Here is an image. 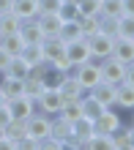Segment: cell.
Returning <instances> with one entry per match:
<instances>
[{"label":"cell","mask_w":134,"mask_h":150,"mask_svg":"<svg viewBox=\"0 0 134 150\" xmlns=\"http://www.w3.org/2000/svg\"><path fill=\"white\" fill-rule=\"evenodd\" d=\"M58 93H60L63 101H74V98L82 101V98L91 96V87H82L74 74H63V79H60V85H58Z\"/></svg>","instance_id":"1"},{"label":"cell","mask_w":134,"mask_h":150,"mask_svg":"<svg viewBox=\"0 0 134 150\" xmlns=\"http://www.w3.org/2000/svg\"><path fill=\"white\" fill-rule=\"evenodd\" d=\"M77 76V82L82 85V87H93V85H99L101 82V71H99V60H85V63H79L74 66V71H71Z\"/></svg>","instance_id":"2"},{"label":"cell","mask_w":134,"mask_h":150,"mask_svg":"<svg viewBox=\"0 0 134 150\" xmlns=\"http://www.w3.org/2000/svg\"><path fill=\"white\" fill-rule=\"evenodd\" d=\"M120 126H123V117H120V112L115 107H107L99 117L93 120V131L96 134H112V131H118Z\"/></svg>","instance_id":"3"},{"label":"cell","mask_w":134,"mask_h":150,"mask_svg":"<svg viewBox=\"0 0 134 150\" xmlns=\"http://www.w3.org/2000/svg\"><path fill=\"white\" fill-rule=\"evenodd\" d=\"M60 107H63V98H60V93H58V87H44L41 96L36 98V109L44 112V115H58Z\"/></svg>","instance_id":"4"},{"label":"cell","mask_w":134,"mask_h":150,"mask_svg":"<svg viewBox=\"0 0 134 150\" xmlns=\"http://www.w3.org/2000/svg\"><path fill=\"white\" fill-rule=\"evenodd\" d=\"M99 71H101V82H110V85H118L123 82V71H126V63L115 60L112 55L99 60Z\"/></svg>","instance_id":"5"},{"label":"cell","mask_w":134,"mask_h":150,"mask_svg":"<svg viewBox=\"0 0 134 150\" xmlns=\"http://www.w3.org/2000/svg\"><path fill=\"white\" fill-rule=\"evenodd\" d=\"M49 123L52 117L49 115H44V112H33L28 120H25V134L33 137V139H44L49 134Z\"/></svg>","instance_id":"6"},{"label":"cell","mask_w":134,"mask_h":150,"mask_svg":"<svg viewBox=\"0 0 134 150\" xmlns=\"http://www.w3.org/2000/svg\"><path fill=\"white\" fill-rule=\"evenodd\" d=\"M112 41H115V38L104 36V33H93V36L88 38V47H91L93 60H104V57H110V55H112Z\"/></svg>","instance_id":"7"},{"label":"cell","mask_w":134,"mask_h":150,"mask_svg":"<svg viewBox=\"0 0 134 150\" xmlns=\"http://www.w3.org/2000/svg\"><path fill=\"white\" fill-rule=\"evenodd\" d=\"M6 104H8V109H11V117H16V120H28L33 112H38L36 109V101L28 98V96H16V98L6 101Z\"/></svg>","instance_id":"8"},{"label":"cell","mask_w":134,"mask_h":150,"mask_svg":"<svg viewBox=\"0 0 134 150\" xmlns=\"http://www.w3.org/2000/svg\"><path fill=\"white\" fill-rule=\"evenodd\" d=\"M66 57L71 60V66H79V63H85V60H91V47H88V38H77V41H71L66 44Z\"/></svg>","instance_id":"9"},{"label":"cell","mask_w":134,"mask_h":150,"mask_svg":"<svg viewBox=\"0 0 134 150\" xmlns=\"http://www.w3.org/2000/svg\"><path fill=\"white\" fill-rule=\"evenodd\" d=\"M115 109H120V112L134 109V85H129V82L115 85Z\"/></svg>","instance_id":"10"},{"label":"cell","mask_w":134,"mask_h":150,"mask_svg":"<svg viewBox=\"0 0 134 150\" xmlns=\"http://www.w3.org/2000/svg\"><path fill=\"white\" fill-rule=\"evenodd\" d=\"M112 57L120 60V63H134V41L118 36L112 41Z\"/></svg>","instance_id":"11"},{"label":"cell","mask_w":134,"mask_h":150,"mask_svg":"<svg viewBox=\"0 0 134 150\" xmlns=\"http://www.w3.org/2000/svg\"><path fill=\"white\" fill-rule=\"evenodd\" d=\"M19 36H22V41L25 44H41L44 41V33H41V28H38V19H22V25H19Z\"/></svg>","instance_id":"12"},{"label":"cell","mask_w":134,"mask_h":150,"mask_svg":"<svg viewBox=\"0 0 134 150\" xmlns=\"http://www.w3.org/2000/svg\"><path fill=\"white\" fill-rule=\"evenodd\" d=\"M91 96H93L96 101H101L104 107H115V85H110V82L93 85L91 87Z\"/></svg>","instance_id":"13"},{"label":"cell","mask_w":134,"mask_h":150,"mask_svg":"<svg viewBox=\"0 0 134 150\" xmlns=\"http://www.w3.org/2000/svg\"><path fill=\"white\" fill-rule=\"evenodd\" d=\"M36 19H38V28H41V33H44V38H49V36H58L60 25H63V19H60L58 14H38Z\"/></svg>","instance_id":"14"},{"label":"cell","mask_w":134,"mask_h":150,"mask_svg":"<svg viewBox=\"0 0 134 150\" xmlns=\"http://www.w3.org/2000/svg\"><path fill=\"white\" fill-rule=\"evenodd\" d=\"M93 134V120H88V117H77L74 123H71V137L79 142V150H82L85 145V139Z\"/></svg>","instance_id":"15"},{"label":"cell","mask_w":134,"mask_h":150,"mask_svg":"<svg viewBox=\"0 0 134 150\" xmlns=\"http://www.w3.org/2000/svg\"><path fill=\"white\" fill-rule=\"evenodd\" d=\"M11 11L19 19H33V16H38V3L36 0H11Z\"/></svg>","instance_id":"16"},{"label":"cell","mask_w":134,"mask_h":150,"mask_svg":"<svg viewBox=\"0 0 134 150\" xmlns=\"http://www.w3.org/2000/svg\"><path fill=\"white\" fill-rule=\"evenodd\" d=\"M49 137H55V139H60V142L66 145V139L71 137V123H68V120H63L60 115H52V123H49Z\"/></svg>","instance_id":"17"},{"label":"cell","mask_w":134,"mask_h":150,"mask_svg":"<svg viewBox=\"0 0 134 150\" xmlns=\"http://www.w3.org/2000/svg\"><path fill=\"white\" fill-rule=\"evenodd\" d=\"M28 71H30V66L25 63L19 55H14L11 60H8V66L3 68V74H6V76H14V79H25V76H28Z\"/></svg>","instance_id":"18"},{"label":"cell","mask_w":134,"mask_h":150,"mask_svg":"<svg viewBox=\"0 0 134 150\" xmlns=\"http://www.w3.org/2000/svg\"><path fill=\"white\" fill-rule=\"evenodd\" d=\"M0 93L6 96V101L22 96V79H14V76H6L3 74V79H0Z\"/></svg>","instance_id":"19"},{"label":"cell","mask_w":134,"mask_h":150,"mask_svg":"<svg viewBox=\"0 0 134 150\" xmlns=\"http://www.w3.org/2000/svg\"><path fill=\"white\" fill-rule=\"evenodd\" d=\"M58 38L63 41V44H71V41L82 38V30H79V22H77V19H71V22H63V25H60V30H58Z\"/></svg>","instance_id":"20"},{"label":"cell","mask_w":134,"mask_h":150,"mask_svg":"<svg viewBox=\"0 0 134 150\" xmlns=\"http://www.w3.org/2000/svg\"><path fill=\"white\" fill-rule=\"evenodd\" d=\"M0 47H3L8 55H19V49L25 47V41H22V36H19V30L16 33H6V36H0Z\"/></svg>","instance_id":"21"},{"label":"cell","mask_w":134,"mask_h":150,"mask_svg":"<svg viewBox=\"0 0 134 150\" xmlns=\"http://www.w3.org/2000/svg\"><path fill=\"white\" fill-rule=\"evenodd\" d=\"M82 150H112V142H110V134H93L85 139Z\"/></svg>","instance_id":"22"},{"label":"cell","mask_w":134,"mask_h":150,"mask_svg":"<svg viewBox=\"0 0 134 150\" xmlns=\"http://www.w3.org/2000/svg\"><path fill=\"white\" fill-rule=\"evenodd\" d=\"M19 57H22L28 66L41 63V60H44V55H41V44H25V47L19 49Z\"/></svg>","instance_id":"23"},{"label":"cell","mask_w":134,"mask_h":150,"mask_svg":"<svg viewBox=\"0 0 134 150\" xmlns=\"http://www.w3.org/2000/svg\"><path fill=\"white\" fill-rule=\"evenodd\" d=\"M60 117H63V120H68V123H74L77 117H82V101H63V107H60Z\"/></svg>","instance_id":"24"},{"label":"cell","mask_w":134,"mask_h":150,"mask_svg":"<svg viewBox=\"0 0 134 150\" xmlns=\"http://www.w3.org/2000/svg\"><path fill=\"white\" fill-rule=\"evenodd\" d=\"M104 109H107V107H104L101 101H96L93 96L82 98V117H88V120H96V117H99V115H101Z\"/></svg>","instance_id":"25"},{"label":"cell","mask_w":134,"mask_h":150,"mask_svg":"<svg viewBox=\"0 0 134 150\" xmlns=\"http://www.w3.org/2000/svg\"><path fill=\"white\" fill-rule=\"evenodd\" d=\"M19 25H22V19L14 11L0 14V36H6V33H16V30H19Z\"/></svg>","instance_id":"26"},{"label":"cell","mask_w":134,"mask_h":150,"mask_svg":"<svg viewBox=\"0 0 134 150\" xmlns=\"http://www.w3.org/2000/svg\"><path fill=\"white\" fill-rule=\"evenodd\" d=\"M3 134L11 139V142H16V147H19V139L25 137V120H16V117H11L8 120V126L3 128Z\"/></svg>","instance_id":"27"},{"label":"cell","mask_w":134,"mask_h":150,"mask_svg":"<svg viewBox=\"0 0 134 150\" xmlns=\"http://www.w3.org/2000/svg\"><path fill=\"white\" fill-rule=\"evenodd\" d=\"M41 90H44V82L41 79H36V76H25L22 79V96H28V98H38L41 96Z\"/></svg>","instance_id":"28"},{"label":"cell","mask_w":134,"mask_h":150,"mask_svg":"<svg viewBox=\"0 0 134 150\" xmlns=\"http://www.w3.org/2000/svg\"><path fill=\"white\" fill-rule=\"evenodd\" d=\"M110 142H112V150H131V145H129V126H120L118 131H112Z\"/></svg>","instance_id":"29"},{"label":"cell","mask_w":134,"mask_h":150,"mask_svg":"<svg viewBox=\"0 0 134 150\" xmlns=\"http://www.w3.org/2000/svg\"><path fill=\"white\" fill-rule=\"evenodd\" d=\"M79 16H99L101 14V0H77Z\"/></svg>","instance_id":"30"},{"label":"cell","mask_w":134,"mask_h":150,"mask_svg":"<svg viewBox=\"0 0 134 150\" xmlns=\"http://www.w3.org/2000/svg\"><path fill=\"white\" fill-rule=\"evenodd\" d=\"M99 16H112V19L123 16V0H101V14Z\"/></svg>","instance_id":"31"},{"label":"cell","mask_w":134,"mask_h":150,"mask_svg":"<svg viewBox=\"0 0 134 150\" xmlns=\"http://www.w3.org/2000/svg\"><path fill=\"white\" fill-rule=\"evenodd\" d=\"M79 30H82V38H91L93 33H99V16H77Z\"/></svg>","instance_id":"32"},{"label":"cell","mask_w":134,"mask_h":150,"mask_svg":"<svg viewBox=\"0 0 134 150\" xmlns=\"http://www.w3.org/2000/svg\"><path fill=\"white\" fill-rule=\"evenodd\" d=\"M118 36H123V38H134V16H131V14L118 16Z\"/></svg>","instance_id":"33"},{"label":"cell","mask_w":134,"mask_h":150,"mask_svg":"<svg viewBox=\"0 0 134 150\" xmlns=\"http://www.w3.org/2000/svg\"><path fill=\"white\" fill-rule=\"evenodd\" d=\"M99 33L110 38H118V19H112V16H99Z\"/></svg>","instance_id":"34"},{"label":"cell","mask_w":134,"mask_h":150,"mask_svg":"<svg viewBox=\"0 0 134 150\" xmlns=\"http://www.w3.org/2000/svg\"><path fill=\"white\" fill-rule=\"evenodd\" d=\"M58 16H60L63 22H71V19H77V16H79V11H77V6H74V3H60Z\"/></svg>","instance_id":"35"},{"label":"cell","mask_w":134,"mask_h":150,"mask_svg":"<svg viewBox=\"0 0 134 150\" xmlns=\"http://www.w3.org/2000/svg\"><path fill=\"white\" fill-rule=\"evenodd\" d=\"M60 79H63V74L58 71V68H47V74H44V87H58L60 85Z\"/></svg>","instance_id":"36"},{"label":"cell","mask_w":134,"mask_h":150,"mask_svg":"<svg viewBox=\"0 0 134 150\" xmlns=\"http://www.w3.org/2000/svg\"><path fill=\"white\" fill-rule=\"evenodd\" d=\"M36 3H38V14H58L63 0H36Z\"/></svg>","instance_id":"37"},{"label":"cell","mask_w":134,"mask_h":150,"mask_svg":"<svg viewBox=\"0 0 134 150\" xmlns=\"http://www.w3.org/2000/svg\"><path fill=\"white\" fill-rule=\"evenodd\" d=\"M8 120H11V109H8V104H3L0 107V128H6Z\"/></svg>","instance_id":"38"},{"label":"cell","mask_w":134,"mask_h":150,"mask_svg":"<svg viewBox=\"0 0 134 150\" xmlns=\"http://www.w3.org/2000/svg\"><path fill=\"white\" fill-rule=\"evenodd\" d=\"M123 82L134 85V63H126V71H123Z\"/></svg>","instance_id":"39"},{"label":"cell","mask_w":134,"mask_h":150,"mask_svg":"<svg viewBox=\"0 0 134 150\" xmlns=\"http://www.w3.org/2000/svg\"><path fill=\"white\" fill-rule=\"evenodd\" d=\"M8 60H11V55H8V52H6L3 47H0V71H3V68L8 66Z\"/></svg>","instance_id":"40"},{"label":"cell","mask_w":134,"mask_h":150,"mask_svg":"<svg viewBox=\"0 0 134 150\" xmlns=\"http://www.w3.org/2000/svg\"><path fill=\"white\" fill-rule=\"evenodd\" d=\"M123 14H131L134 16V0H123Z\"/></svg>","instance_id":"41"},{"label":"cell","mask_w":134,"mask_h":150,"mask_svg":"<svg viewBox=\"0 0 134 150\" xmlns=\"http://www.w3.org/2000/svg\"><path fill=\"white\" fill-rule=\"evenodd\" d=\"M6 11H11V0H0V14H6Z\"/></svg>","instance_id":"42"},{"label":"cell","mask_w":134,"mask_h":150,"mask_svg":"<svg viewBox=\"0 0 134 150\" xmlns=\"http://www.w3.org/2000/svg\"><path fill=\"white\" fill-rule=\"evenodd\" d=\"M129 145H131V150H134V123L129 126Z\"/></svg>","instance_id":"43"},{"label":"cell","mask_w":134,"mask_h":150,"mask_svg":"<svg viewBox=\"0 0 134 150\" xmlns=\"http://www.w3.org/2000/svg\"><path fill=\"white\" fill-rule=\"evenodd\" d=\"M3 104H6V96H3V93H0V107H3Z\"/></svg>","instance_id":"44"},{"label":"cell","mask_w":134,"mask_h":150,"mask_svg":"<svg viewBox=\"0 0 134 150\" xmlns=\"http://www.w3.org/2000/svg\"><path fill=\"white\" fill-rule=\"evenodd\" d=\"M63 3H74V6H77V0H63Z\"/></svg>","instance_id":"45"},{"label":"cell","mask_w":134,"mask_h":150,"mask_svg":"<svg viewBox=\"0 0 134 150\" xmlns=\"http://www.w3.org/2000/svg\"><path fill=\"white\" fill-rule=\"evenodd\" d=\"M131 112H134V109H131ZM131 123H134V117H131Z\"/></svg>","instance_id":"46"},{"label":"cell","mask_w":134,"mask_h":150,"mask_svg":"<svg viewBox=\"0 0 134 150\" xmlns=\"http://www.w3.org/2000/svg\"><path fill=\"white\" fill-rule=\"evenodd\" d=\"M0 76H3V71H0Z\"/></svg>","instance_id":"47"},{"label":"cell","mask_w":134,"mask_h":150,"mask_svg":"<svg viewBox=\"0 0 134 150\" xmlns=\"http://www.w3.org/2000/svg\"><path fill=\"white\" fill-rule=\"evenodd\" d=\"M131 41H134V38H131Z\"/></svg>","instance_id":"48"}]
</instances>
